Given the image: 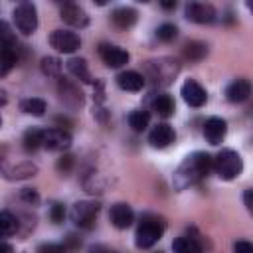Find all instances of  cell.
<instances>
[{
    "label": "cell",
    "mask_w": 253,
    "mask_h": 253,
    "mask_svg": "<svg viewBox=\"0 0 253 253\" xmlns=\"http://www.w3.org/2000/svg\"><path fill=\"white\" fill-rule=\"evenodd\" d=\"M0 34H2V53H0V63H2V67H0V75L4 77V75H8V71L20 61V47H18V42H16V38L12 36V32H10V28H8V24L6 22H2L0 24Z\"/></svg>",
    "instance_id": "obj_4"
},
{
    "label": "cell",
    "mask_w": 253,
    "mask_h": 253,
    "mask_svg": "<svg viewBox=\"0 0 253 253\" xmlns=\"http://www.w3.org/2000/svg\"><path fill=\"white\" fill-rule=\"evenodd\" d=\"M184 55L190 61H202L208 55V45L204 42H188L184 45Z\"/></svg>",
    "instance_id": "obj_27"
},
{
    "label": "cell",
    "mask_w": 253,
    "mask_h": 253,
    "mask_svg": "<svg viewBox=\"0 0 253 253\" xmlns=\"http://www.w3.org/2000/svg\"><path fill=\"white\" fill-rule=\"evenodd\" d=\"M99 210H101V206H99L97 202H93V200H83V202L73 204L69 215H71V221H73L75 225L87 229V227L93 225V221H95Z\"/></svg>",
    "instance_id": "obj_7"
},
{
    "label": "cell",
    "mask_w": 253,
    "mask_h": 253,
    "mask_svg": "<svg viewBox=\"0 0 253 253\" xmlns=\"http://www.w3.org/2000/svg\"><path fill=\"white\" fill-rule=\"evenodd\" d=\"M2 253H12V245H8L6 241L2 243Z\"/></svg>",
    "instance_id": "obj_41"
},
{
    "label": "cell",
    "mask_w": 253,
    "mask_h": 253,
    "mask_svg": "<svg viewBox=\"0 0 253 253\" xmlns=\"http://www.w3.org/2000/svg\"><path fill=\"white\" fill-rule=\"evenodd\" d=\"M233 253H253V243L251 241H235L233 243Z\"/></svg>",
    "instance_id": "obj_36"
},
{
    "label": "cell",
    "mask_w": 253,
    "mask_h": 253,
    "mask_svg": "<svg viewBox=\"0 0 253 253\" xmlns=\"http://www.w3.org/2000/svg\"><path fill=\"white\" fill-rule=\"evenodd\" d=\"M38 253H67L63 243H43L38 247Z\"/></svg>",
    "instance_id": "obj_33"
},
{
    "label": "cell",
    "mask_w": 253,
    "mask_h": 253,
    "mask_svg": "<svg viewBox=\"0 0 253 253\" xmlns=\"http://www.w3.org/2000/svg\"><path fill=\"white\" fill-rule=\"evenodd\" d=\"M57 93H59V99L63 101V105H67L69 109H79L83 105V93H81V89L73 81H69L65 77H59Z\"/></svg>",
    "instance_id": "obj_9"
},
{
    "label": "cell",
    "mask_w": 253,
    "mask_h": 253,
    "mask_svg": "<svg viewBox=\"0 0 253 253\" xmlns=\"http://www.w3.org/2000/svg\"><path fill=\"white\" fill-rule=\"evenodd\" d=\"M49 45L61 53H73L81 45V38L69 30H53L49 36Z\"/></svg>",
    "instance_id": "obj_8"
},
{
    "label": "cell",
    "mask_w": 253,
    "mask_h": 253,
    "mask_svg": "<svg viewBox=\"0 0 253 253\" xmlns=\"http://www.w3.org/2000/svg\"><path fill=\"white\" fill-rule=\"evenodd\" d=\"M43 134H45V130H42V128H38V126L28 128V130L24 132V136H22L24 148H26L28 152H36L40 146H43Z\"/></svg>",
    "instance_id": "obj_23"
},
{
    "label": "cell",
    "mask_w": 253,
    "mask_h": 253,
    "mask_svg": "<svg viewBox=\"0 0 253 253\" xmlns=\"http://www.w3.org/2000/svg\"><path fill=\"white\" fill-rule=\"evenodd\" d=\"M164 229H166V221L162 219V217H158V215H154V213H144L142 215V219H140V223H138V227H136V247L138 249H148V247H152L160 237H162V233H164Z\"/></svg>",
    "instance_id": "obj_2"
},
{
    "label": "cell",
    "mask_w": 253,
    "mask_h": 253,
    "mask_svg": "<svg viewBox=\"0 0 253 253\" xmlns=\"http://www.w3.org/2000/svg\"><path fill=\"white\" fill-rule=\"evenodd\" d=\"M20 109L26 115H34V117H42L45 113V101L40 97H28L20 101Z\"/></svg>",
    "instance_id": "obj_26"
},
{
    "label": "cell",
    "mask_w": 253,
    "mask_h": 253,
    "mask_svg": "<svg viewBox=\"0 0 253 253\" xmlns=\"http://www.w3.org/2000/svg\"><path fill=\"white\" fill-rule=\"evenodd\" d=\"M61 20H63L65 24L73 26V28H85V26L89 24L87 12H85L79 4H75V2H65V4L61 6Z\"/></svg>",
    "instance_id": "obj_12"
},
{
    "label": "cell",
    "mask_w": 253,
    "mask_h": 253,
    "mask_svg": "<svg viewBox=\"0 0 253 253\" xmlns=\"http://www.w3.org/2000/svg\"><path fill=\"white\" fill-rule=\"evenodd\" d=\"M225 132H227V125H225V121L219 119V117H211V119H208L206 125H204V136H206V140H208L210 144H219V142L223 140Z\"/></svg>",
    "instance_id": "obj_17"
},
{
    "label": "cell",
    "mask_w": 253,
    "mask_h": 253,
    "mask_svg": "<svg viewBox=\"0 0 253 253\" xmlns=\"http://www.w3.org/2000/svg\"><path fill=\"white\" fill-rule=\"evenodd\" d=\"M63 245H65V249H67V251H77V249L81 247V239L69 233V235L65 237V243H63Z\"/></svg>",
    "instance_id": "obj_37"
},
{
    "label": "cell",
    "mask_w": 253,
    "mask_h": 253,
    "mask_svg": "<svg viewBox=\"0 0 253 253\" xmlns=\"http://www.w3.org/2000/svg\"><path fill=\"white\" fill-rule=\"evenodd\" d=\"M71 146V134L65 128H47L43 134V148L51 150V152H61L65 148Z\"/></svg>",
    "instance_id": "obj_10"
},
{
    "label": "cell",
    "mask_w": 253,
    "mask_h": 253,
    "mask_svg": "<svg viewBox=\"0 0 253 253\" xmlns=\"http://www.w3.org/2000/svg\"><path fill=\"white\" fill-rule=\"evenodd\" d=\"M210 170H213V156H210L208 152H194L186 156V160L176 168L174 178H172L174 188L186 190L188 186H194L202 178H206Z\"/></svg>",
    "instance_id": "obj_1"
},
{
    "label": "cell",
    "mask_w": 253,
    "mask_h": 253,
    "mask_svg": "<svg viewBox=\"0 0 253 253\" xmlns=\"http://www.w3.org/2000/svg\"><path fill=\"white\" fill-rule=\"evenodd\" d=\"M42 71L47 75V77H59V71H61V63L57 57H43L42 59Z\"/></svg>",
    "instance_id": "obj_30"
},
{
    "label": "cell",
    "mask_w": 253,
    "mask_h": 253,
    "mask_svg": "<svg viewBox=\"0 0 253 253\" xmlns=\"http://www.w3.org/2000/svg\"><path fill=\"white\" fill-rule=\"evenodd\" d=\"M152 109L160 115V117H172L174 115V99L166 93H158L154 99H152Z\"/></svg>",
    "instance_id": "obj_25"
},
{
    "label": "cell",
    "mask_w": 253,
    "mask_h": 253,
    "mask_svg": "<svg viewBox=\"0 0 253 253\" xmlns=\"http://www.w3.org/2000/svg\"><path fill=\"white\" fill-rule=\"evenodd\" d=\"M0 229H2V235H4V237L14 235V233L20 229L18 217H16L14 213H10L8 210H4V211L0 213Z\"/></svg>",
    "instance_id": "obj_28"
},
{
    "label": "cell",
    "mask_w": 253,
    "mask_h": 253,
    "mask_svg": "<svg viewBox=\"0 0 253 253\" xmlns=\"http://www.w3.org/2000/svg\"><path fill=\"white\" fill-rule=\"evenodd\" d=\"M148 123H150L148 111L138 109V111H132V113L128 115V125H130V128L136 130V132H142V130L148 126Z\"/></svg>",
    "instance_id": "obj_29"
},
{
    "label": "cell",
    "mask_w": 253,
    "mask_h": 253,
    "mask_svg": "<svg viewBox=\"0 0 253 253\" xmlns=\"http://www.w3.org/2000/svg\"><path fill=\"white\" fill-rule=\"evenodd\" d=\"M182 97H184V101H186L190 107H202V105L208 101L206 89H204L198 81H194V79L184 81V85H182Z\"/></svg>",
    "instance_id": "obj_16"
},
{
    "label": "cell",
    "mask_w": 253,
    "mask_h": 253,
    "mask_svg": "<svg viewBox=\"0 0 253 253\" xmlns=\"http://www.w3.org/2000/svg\"><path fill=\"white\" fill-rule=\"evenodd\" d=\"M99 55L109 67H123L128 61V51H125L123 47L113 45V43H101Z\"/></svg>",
    "instance_id": "obj_14"
},
{
    "label": "cell",
    "mask_w": 253,
    "mask_h": 253,
    "mask_svg": "<svg viewBox=\"0 0 253 253\" xmlns=\"http://www.w3.org/2000/svg\"><path fill=\"white\" fill-rule=\"evenodd\" d=\"M71 166H73V156H71V154H63V156L57 160V170H59L61 174H67V172L71 170Z\"/></svg>",
    "instance_id": "obj_35"
},
{
    "label": "cell",
    "mask_w": 253,
    "mask_h": 253,
    "mask_svg": "<svg viewBox=\"0 0 253 253\" xmlns=\"http://www.w3.org/2000/svg\"><path fill=\"white\" fill-rule=\"evenodd\" d=\"M162 6H164V8H176V2H164Z\"/></svg>",
    "instance_id": "obj_42"
},
{
    "label": "cell",
    "mask_w": 253,
    "mask_h": 253,
    "mask_svg": "<svg viewBox=\"0 0 253 253\" xmlns=\"http://www.w3.org/2000/svg\"><path fill=\"white\" fill-rule=\"evenodd\" d=\"M67 69H69V73H71L73 77H77L79 81H83V83H93V77H91L89 67H87V61H85L83 57H71V59L67 61Z\"/></svg>",
    "instance_id": "obj_22"
},
{
    "label": "cell",
    "mask_w": 253,
    "mask_h": 253,
    "mask_svg": "<svg viewBox=\"0 0 253 253\" xmlns=\"http://www.w3.org/2000/svg\"><path fill=\"white\" fill-rule=\"evenodd\" d=\"M38 172V166L32 164V162H22V164H16L14 168H6L4 170V176L8 180H24V178H30Z\"/></svg>",
    "instance_id": "obj_24"
},
{
    "label": "cell",
    "mask_w": 253,
    "mask_h": 253,
    "mask_svg": "<svg viewBox=\"0 0 253 253\" xmlns=\"http://www.w3.org/2000/svg\"><path fill=\"white\" fill-rule=\"evenodd\" d=\"M109 219H111V223H113L117 229H126V227H130L132 221H134V211H132V208H130L128 204L119 202V204L111 206Z\"/></svg>",
    "instance_id": "obj_13"
},
{
    "label": "cell",
    "mask_w": 253,
    "mask_h": 253,
    "mask_svg": "<svg viewBox=\"0 0 253 253\" xmlns=\"http://www.w3.org/2000/svg\"><path fill=\"white\" fill-rule=\"evenodd\" d=\"M249 95H251V81L249 79H235L225 89V97L231 103H243Z\"/></svg>",
    "instance_id": "obj_18"
},
{
    "label": "cell",
    "mask_w": 253,
    "mask_h": 253,
    "mask_svg": "<svg viewBox=\"0 0 253 253\" xmlns=\"http://www.w3.org/2000/svg\"><path fill=\"white\" fill-rule=\"evenodd\" d=\"M117 85L123 89V91H140L144 87V77L138 73V71H123L117 75Z\"/></svg>",
    "instance_id": "obj_19"
},
{
    "label": "cell",
    "mask_w": 253,
    "mask_h": 253,
    "mask_svg": "<svg viewBox=\"0 0 253 253\" xmlns=\"http://www.w3.org/2000/svg\"><path fill=\"white\" fill-rule=\"evenodd\" d=\"M176 36H178V28H176L174 24H162V26H158V30H156V38H158L160 42H172Z\"/></svg>",
    "instance_id": "obj_31"
},
{
    "label": "cell",
    "mask_w": 253,
    "mask_h": 253,
    "mask_svg": "<svg viewBox=\"0 0 253 253\" xmlns=\"http://www.w3.org/2000/svg\"><path fill=\"white\" fill-rule=\"evenodd\" d=\"M243 204H245L247 211L253 215V188H247V190L243 192Z\"/></svg>",
    "instance_id": "obj_38"
},
{
    "label": "cell",
    "mask_w": 253,
    "mask_h": 253,
    "mask_svg": "<svg viewBox=\"0 0 253 253\" xmlns=\"http://www.w3.org/2000/svg\"><path fill=\"white\" fill-rule=\"evenodd\" d=\"M241 170H243V160L235 150L223 148L213 156V172L221 180H233L241 174Z\"/></svg>",
    "instance_id": "obj_3"
},
{
    "label": "cell",
    "mask_w": 253,
    "mask_h": 253,
    "mask_svg": "<svg viewBox=\"0 0 253 253\" xmlns=\"http://www.w3.org/2000/svg\"><path fill=\"white\" fill-rule=\"evenodd\" d=\"M136 10L134 8H128V6H123V8H117L113 14H111V20H113V24L117 26V28H121V30H126V28H130V26H134V22H136Z\"/></svg>",
    "instance_id": "obj_20"
},
{
    "label": "cell",
    "mask_w": 253,
    "mask_h": 253,
    "mask_svg": "<svg viewBox=\"0 0 253 253\" xmlns=\"http://www.w3.org/2000/svg\"><path fill=\"white\" fill-rule=\"evenodd\" d=\"M174 253H202V243L194 235H180L172 241Z\"/></svg>",
    "instance_id": "obj_21"
},
{
    "label": "cell",
    "mask_w": 253,
    "mask_h": 253,
    "mask_svg": "<svg viewBox=\"0 0 253 253\" xmlns=\"http://www.w3.org/2000/svg\"><path fill=\"white\" fill-rule=\"evenodd\" d=\"M49 217H51V221L53 223H61L63 221V217H65V208L61 206V204H51V208H49Z\"/></svg>",
    "instance_id": "obj_32"
},
{
    "label": "cell",
    "mask_w": 253,
    "mask_h": 253,
    "mask_svg": "<svg viewBox=\"0 0 253 253\" xmlns=\"http://www.w3.org/2000/svg\"><path fill=\"white\" fill-rule=\"evenodd\" d=\"M180 71V65L176 59L170 57H160L154 61H146V73L154 81V85H168L176 73Z\"/></svg>",
    "instance_id": "obj_5"
},
{
    "label": "cell",
    "mask_w": 253,
    "mask_h": 253,
    "mask_svg": "<svg viewBox=\"0 0 253 253\" xmlns=\"http://www.w3.org/2000/svg\"><path fill=\"white\" fill-rule=\"evenodd\" d=\"M14 24L18 28V32H22L24 36H30L36 32L38 28V10L32 2H20L14 8Z\"/></svg>",
    "instance_id": "obj_6"
},
{
    "label": "cell",
    "mask_w": 253,
    "mask_h": 253,
    "mask_svg": "<svg viewBox=\"0 0 253 253\" xmlns=\"http://www.w3.org/2000/svg\"><path fill=\"white\" fill-rule=\"evenodd\" d=\"M89 253H113V251L109 247H105V245H93L89 249Z\"/></svg>",
    "instance_id": "obj_39"
},
{
    "label": "cell",
    "mask_w": 253,
    "mask_h": 253,
    "mask_svg": "<svg viewBox=\"0 0 253 253\" xmlns=\"http://www.w3.org/2000/svg\"><path fill=\"white\" fill-rule=\"evenodd\" d=\"M20 198H22L26 204H30V206H36V204L40 202V196H38V192H36L34 188H24V190L20 192Z\"/></svg>",
    "instance_id": "obj_34"
},
{
    "label": "cell",
    "mask_w": 253,
    "mask_h": 253,
    "mask_svg": "<svg viewBox=\"0 0 253 253\" xmlns=\"http://www.w3.org/2000/svg\"><path fill=\"white\" fill-rule=\"evenodd\" d=\"M245 6H247V10H251V12H253V0H249Z\"/></svg>",
    "instance_id": "obj_43"
},
{
    "label": "cell",
    "mask_w": 253,
    "mask_h": 253,
    "mask_svg": "<svg viewBox=\"0 0 253 253\" xmlns=\"http://www.w3.org/2000/svg\"><path fill=\"white\" fill-rule=\"evenodd\" d=\"M158 253H160V251H158Z\"/></svg>",
    "instance_id": "obj_44"
},
{
    "label": "cell",
    "mask_w": 253,
    "mask_h": 253,
    "mask_svg": "<svg viewBox=\"0 0 253 253\" xmlns=\"http://www.w3.org/2000/svg\"><path fill=\"white\" fill-rule=\"evenodd\" d=\"M55 123L59 125V128H63V126H71V121H69L67 117H55Z\"/></svg>",
    "instance_id": "obj_40"
},
{
    "label": "cell",
    "mask_w": 253,
    "mask_h": 253,
    "mask_svg": "<svg viewBox=\"0 0 253 253\" xmlns=\"http://www.w3.org/2000/svg\"><path fill=\"white\" fill-rule=\"evenodd\" d=\"M174 138H176V132L168 123H158L148 134V142L154 148H166L174 142Z\"/></svg>",
    "instance_id": "obj_15"
},
{
    "label": "cell",
    "mask_w": 253,
    "mask_h": 253,
    "mask_svg": "<svg viewBox=\"0 0 253 253\" xmlns=\"http://www.w3.org/2000/svg\"><path fill=\"white\" fill-rule=\"evenodd\" d=\"M186 18L196 24H211L215 20V8L206 2H190L186 4Z\"/></svg>",
    "instance_id": "obj_11"
}]
</instances>
